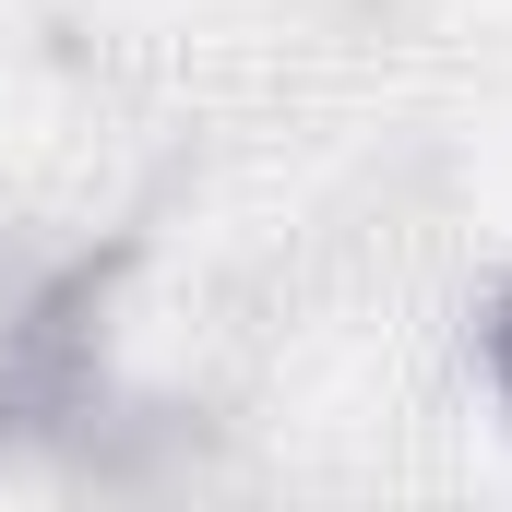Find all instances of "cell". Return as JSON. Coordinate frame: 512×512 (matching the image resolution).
I'll list each match as a JSON object with an SVG mask.
<instances>
[{"instance_id":"6da1fadb","label":"cell","mask_w":512,"mask_h":512,"mask_svg":"<svg viewBox=\"0 0 512 512\" xmlns=\"http://www.w3.org/2000/svg\"><path fill=\"white\" fill-rule=\"evenodd\" d=\"M477 393H489V417L512 429V286L489 298V322H477Z\"/></svg>"}]
</instances>
